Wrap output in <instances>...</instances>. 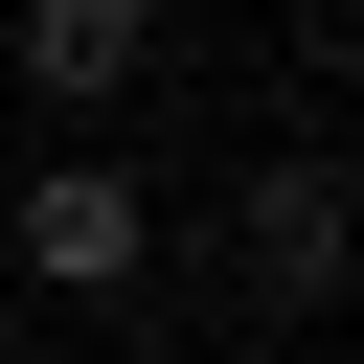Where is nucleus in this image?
Here are the masks:
<instances>
[{
  "label": "nucleus",
  "instance_id": "1",
  "mask_svg": "<svg viewBox=\"0 0 364 364\" xmlns=\"http://www.w3.org/2000/svg\"><path fill=\"white\" fill-rule=\"evenodd\" d=\"M23 273H46V296H136V273H159V182L46 159V182H23Z\"/></svg>",
  "mask_w": 364,
  "mask_h": 364
},
{
  "label": "nucleus",
  "instance_id": "2",
  "mask_svg": "<svg viewBox=\"0 0 364 364\" xmlns=\"http://www.w3.org/2000/svg\"><path fill=\"white\" fill-rule=\"evenodd\" d=\"M136 68H159V0H23V91L46 114H114Z\"/></svg>",
  "mask_w": 364,
  "mask_h": 364
},
{
  "label": "nucleus",
  "instance_id": "3",
  "mask_svg": "<svg viewBox=\"0 0 364 364\" xmlns=\"http://www.w3.org/2000/svg\"><path fill=\"white\" fill-rule=\"evenodd\" d=\"M341 250H364V228H341V182H318V159H273V182H250V296H341Z\"/></svg>",
  "mask_w": 364,
  "mask_h": 364
}]
</instances>
